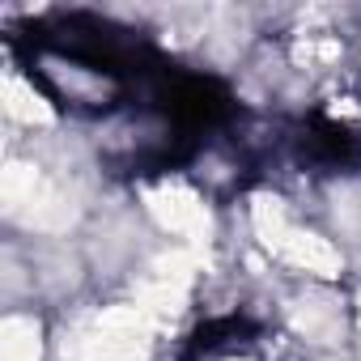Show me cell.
<instances>
[{
  "instance_id": "7a4b0ae2",
  "label": "cell",
  "mask_w": 361,
  "mask_h": 361,
  "mask_svg": "<svg viewBox=\"0 0 361 361\" xmlns=\"http://www.w3.org/2000/svg\"><path fill=\"white\" fill-rule=\"evenodd\" d=\"M259 327L247 319V314H221V319H209L200 323L192 336H188V348H183V361H200V357H213L230 344H247Z\"/></svg>"
},
{
  "instance_id": "6da1fadb",
  "label": "cell",
  "mask_w": 361,
  "mask_h": 361,
  "mask_svg": "<svg viewBox=\"0 0 361 361\" xmlns=\"http://www.w3.org/2000/svg\"><path fill=\"white\" fill-rule=\"evenodd\" d=\"M298 153H302V161H310L319 170H357L361 166V132L353 123L310 115L298 128Z\"/></svg>"
}]
</instances>
